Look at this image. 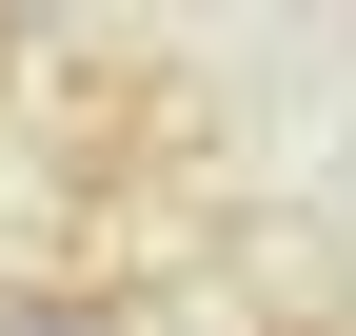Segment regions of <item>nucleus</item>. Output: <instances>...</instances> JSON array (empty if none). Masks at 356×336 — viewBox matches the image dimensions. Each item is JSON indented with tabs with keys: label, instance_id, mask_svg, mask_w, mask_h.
<instances>
[{
	"label": "nucleus",
	"instance_id": "1",
	"mask_svg": "<svg viewBox=\"0 0 356 336\" xmlns=\"http://www.w3.org/2000/svg\"><path fill=\"white\" fill-rule=\"evenodd\" d=\"M0 336H119V297H79V277H0Z\"/></svg>",
	"mask_w": 356,
	"mask_h": 336
},
{
	"label": "nucleus",
	"instance_id": "2",
	"mask_svg": "<svg viewBox=\"0 0 356 336\" xmlns=\"http://www.w3.org/2000/svg\"><path fill=\"white\" fill-rule=\"evenodd\" d=\"M277 336H337V317H277Z\"/></svg>",
	"mask_w": 356,
	"mask_h": 336
}]
</instances>
